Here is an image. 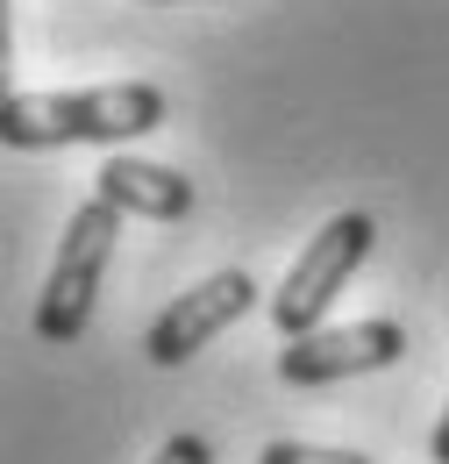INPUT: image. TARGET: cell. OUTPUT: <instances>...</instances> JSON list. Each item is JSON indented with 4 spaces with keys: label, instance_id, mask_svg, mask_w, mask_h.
<instances>
[{
    "label": "cell",
    "instance_id": "obj_6",
    "mask_svg": "<svg viewBox=\"0 0 449 464\" xmlns=\"http://www.w3.org/2000/svg\"><path fill=\"white\" fill-rule=\"evenodd\" d=\"M93 193L114 200L121 215H143V222H186L193 215V179L165 172V165H143V158H108L93 172Z\"/></svg>",
    "mask_w": 449,
    "mask_h": 464
},
{
    "label": "cell",
    "instance_id": "obj_1",
    "mask_svg": "<svg viewBox=\"0 0 449 464\" xmlns=\"http://www.w3.org/2000/svg\"><path fill=\"white\" fill-rule=\"evenodd\" d=\"M171 101L150 79H114V86H79V93H7L0 136L7 150H51V143H129L165 129Z\"/></svg>",
    "mask_w": 449,
    "mask_h": 464
},
{
    "label": "cell",
    "instance_id": "obj_5",
    "mask_svg": "<svg viewBox=\"0 0 449 464\" xmlns=\"http://www.w3.org/2000/svg\"><path fill=\"white\" fill-rule=\"evenodd\" d=\"M250 300H257L250 272H215V279H200L193 293H178L165 314L150 322V364H186L193 350L215 343L228 322H243Z\"/></svg>",
    "mask_w": 449,
    "mask_h": 464
},
{
    "label": "cell",
    "instance_id": "obj_3",
    "mask_svg": "<svg viewBox=\"0 0 449 464\" xmlns=\"http://www.w3.org/2000/svg\"><path fill=\"white\" fill-rule=\"evenodd\" d=\"M371 243H378V222H371V215H336L329 229H321L307 250H300V257H292L285 286L272 293V322H279L285 336L321 329V314L336 307V293L349 286V272L371 257Z\"/></svg>",
    "mask_w": 449,
    "mask_h": 464
},
{
    "label": "cell",
    "instance_id": "obj_8",
    "mask_svg": "<svg viewBox=\"0 0 449 464\" xmlns=\"http://www.w3.org/2000/svg\"><path fill=\"white\" fill-rule=\"evenodd\" d=\"M150 464H215V450H207V436H171Z\"/></svg>",
    "mask_w": 449,
    "mask_h": 464
},
{
    "label": "cell",
    "instance_id": "obj_2",
    "mask_svg": "<svg viewBox=\"0 0 449 464\" xmlns=\"http://www.w3.org/2000/svg\"><path fill=\"white\" fill-rule=\"evenodd\" d=\"M114 243H121V208L114 200H79L72 222H64V243H57V265H51V286L36 300V336L43 343H79L86 322H93V300H100V279L114 265Z\"/></svg>",
    "mask_w": 449,
    "mask_h": 464
},
{
    "label": "cell",
    "instance_id": "obj_9",
    "mask_svg": "<svg viewBox=\"0 0 449 464\" xmlns=\"http://www.w3.org/2000/svg\"><path fill=\"white\" fill-rule=\"evenodd\" d=\"M428 458L449 464V407H443V421H435V436H428Z\"/></svg>",
    "mask_w": 449,
    "mask_h": 464
},
{
    "label": "cell",
    "instance_id": "obj_7",
    "mask_svg": "<svg viewBox=\"0 0 449 464\" xmlns=\"http://www.w3.org/2000/svg\"><path fill=\"white\" fill-rule=\"evenodd\" d=\"M257 464H371V458L364 450H329V443H292V436H279V443H264Z\"/></svg>",
    "mask_w": 449,
    "mask_h": 464
},
{
    "label": "cell",
    "instance_id": "obj_4",
    "mask_svg": "<svg viewBox=\"0 0 449 464\" xmlns=\"http://www.w3.org/2000/svg\"><path fill=\"white\" fill-rule=\"evenodd\" d=\"M406 357V329L393 314H371V322H349V329H307V336H285L279 350V379L285 386H336V379H364V372H386Z\"/></svg>",
    "mask_w": 449,
    "mask_h": 464
}]
</instances>
